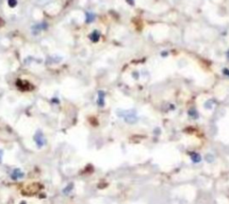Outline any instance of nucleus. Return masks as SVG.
I'll return each instance as SVG.
<instances>
[{
    "mask_svg": "<svg viewBox=\"0 0 229 204\" xmlns=\"http://www.w3.org/2000/svg\"><path fill=\"white\" fill-rule=\"evenodd\" d=\"M4 151H3V150H0V163L2 162V158H3V155H4Z\"/></svg>",
    "mask_w": 229,
    "mask_h": 204,
    "instance_id": "nucleus-8",
    "label": "nucleus"
},
{
    "mask_svg": "<svg viewBox=\"0 0 229 204\" xmlns=\"http://www.w3.org/2000/svg\"><path fill=\"white\" fill-rule=\"evenodd\" d=\"M8 5L10 7H15L17 5V0H8Z\"/></svg>",
    "mask_w": 229,
    "mask_h": 204,
    "instance_id": "nucleus-7",
    "label": "nucleus"
},
{
    "mask_svg": "<svg viewBox=\"0 0 229 204\" xmlns=\"http://www.w3.org/2000/svg\"><path fill=\"white\" fill-rule=\"evenodd\" d=\"M34 141L39 148L43 147L47 143V140H46L44 134H43V133L41 131H37V133L34 135Z\"/></svg>",
    "mask_w": 229,
    "mask_h": 204,
    "instance_id": "nucleus-1",
    "label": "nucleus"
},
{
    "mask_svg": "<svg viewBox=\"0 0 229 204\" xmlns=\"http://www.w3.org/2000/svg\"><path fill=\"white\" fill-rule=\"evenodd\" d=\"M227 57H228V58H229V50L227 51Z\"/></svg>",
    "mask_w": 229,
    "mask_h": 204,
    "instance_id": "nucleus-10",
    "label": "nucleus"
},
{
    "mask_svg": "<svg viewBox=\"0 0 229 204\" xmlns=\"http://www.w3.org/2000/svg\"><path fill=\"white\" fill-rule=\"evenodd\" d=\"M16 85L18 86V88L22 90H29L30 89V87H32L30 83H28L26 81H22V80H18L17 83H16Z\"/></svg>",
    "mask_w": 229,
    "mask_h": 204,
    "instance_id": "nucleus-2",
    "label": "nucleus"
},
{
    "mask_svg": "<svg viewBox=\"0 0 229 204\" xmlns=\"http://www.w3.org/2000/svg\"><path fill=\"white\" fill-rule=\"evenodd\" d=\"M73 188V184H68L67 186L64 189V193L67 194V193H70V191L71 189Z\"/></svg>",
    "mask_w": 229,
    "mask_h": 204,
    "instance_id": "nucleus-6",
    "label": "nucleus"
},
{
    "mask_svg": "<svg viewBox=\"0 0 229 204\" xmlns=\"http://www.w3.org/2000/svg\"><path fill=\"white\" fill-rule=\"evenodd\" d=\"M23 176H24V173L20 168L14 169L11 174V178L13 179V180H18V179H21Z\"/></svg>",
    "mask_w": 229,
    "mask_h": 204,
    "instance_id": "nucleus-3",
    "label": "nucleus"
},
{
    "mask_svg": "<svg viewBox=\"0 0 229 204\" xmlns=\"http://www.w3.org/2000/svg\"><path fill=\"white\" fill-rule=\"evenodd\" d=\"M126 2L129 5H134V0H126Z\"/></svg>",
    "mask_w": 229,
    "mask_h": 204,
    "instance_id": "nucleus-9",
    "label": "nucleus"
},
{
    "mask_svg": "<svg viewBox=\"0 0 229 204\" xmlns=\"http://www.w3.org/2000/svg\"><path fill=\"white\" fill-rule=\"evenodd\" d=\"M95 19V15L92 13H86V22H93Z\"/></svg>",
    "mask_w": 229,
    "mask_h": 204,
    "instance_id": "nucleus-5",
    "label": "nucleus"
},
{
    "mask_svg": "<svg viewBox=\"0 0 229 204\" xmlns=\"http://www.w3.org/2000/svg\"><path fill=\"white\" fill-rule=\"evenodd\" d=\"M100 32H98V30H94V32L90 35V40L93 41V42H98V40H100Z\"/></svg>",
    "mask_w": 229,
    "mask_h": 204,
    "instance_id": "nucleus-4",
    "label": "nucleus"
}]
</instances>
